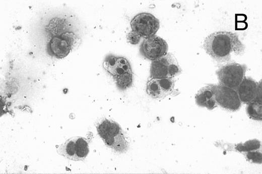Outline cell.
Listing matches in <instances>:
<instances>
[{"instance_id": "6da1fadb", "label": "cell", "mask_w": 262, "mask_h": 174, "mask_svg": "<svg viewBox=\"0 0 262 174\" xmlns=\"http://www.w3.org/2000/svg\"><path fill=\"white\" fill-rule=\"evenodd\" d=\"M203 48L210 57L221 62L228 61L232 55H241L245 51L238 35L226 31L215 32L207 36Z\"/></svg>"}, {"instance_id": "7a4b0ae2", "label": "cell", "mask_w": 262, "mask_h": 174, "mask_svg": "<svg viewBox=\"0 0 262 174\" xmlns=\"http://www.w3.org/2000/svg\"><path fill=\"white\" fill-rule=\"evenodd\" d=\"M66 19H52L46 27L50 37L46 45V51L51 56L62 58L67 56L74 47L77 36Z\"/></svg>"}, {"instance_id": "3957f363", "label": "cell", "mask_w": 262, "mask_h": 174, "mask_svg": "<svg viewBox=\"0 0 262 174\" xmlns=\"http://www.w3.org/2000/svg\"><path fill=\"white\" fill-rule=\"evenodd\" d=\"M97 130L99 135L108 147L119 153L127 151L128 142L118 123L105 119L98 125Z\"/></svg>"}, {"instance_id": "277c9868", "label": "cell", "mask_w": 262, "mask_h": 174, "mask_svg": "<svg viewBox=\"0 0 262 174\" xmlns=\"http://www.w3.org/2000/svg\"><path fill=\"white\" fill-rule=\"evenodd\" d=\"M181 72V69L176 58L171 53L152 61L151 64V78H173Z\"/></svg>"}, {"instance_id": "5b68a950", "label": "cell", "mask_w": 262, "mask_h": 174, "mask_svg": "<svg viewBox=\"0 0 262 174\" xmlns=\"http://www.w3.org/2000/svg\"><path fill=\"white\" fill-rule=\"evenodd\" d=\"M247 67L236 62L227 63L216 71L219 84L236 89L243 78Z\"/></svg>"}, {"instance_id": "8992f818", "label": "cell", "mask_w": 262, "mask_h": 174, "mask_svg": "<svg viewBox=\"0 0 262 174\" xmlns=\"http://www.w3.org/2000/svg\"><path fill=\"white\" fill-rule=\"evenodd\" d=\"M130 25L132 31L146 38L155 35L159 29L160 22L152 14L141 13L134 17Z\"/></svg>"}, {"instance_id": "52a82bcc", "label": "cell", "mask_w": 262, "mask_h": 174, "mask_svg": "<svg viewBox=\"0 0 262 174\" xmlns=\"http://www.w3.org/2000/svg\"><path fill=\"white\" fill-rule=\"evenodd\" d=\"M215 100L222 108L232 112L238 110L241 102L235 89L222 84L214 85Z\"/></svg>"}, {"instance_id": "ba28073f", "label": "cell", "mask_w": 262, "mask_h": 174, "mask_svg": "<svg viewBox=\"0 0 262 174\" xmlns=\"http://www.w3.org/2000/svg\"><path fill=\"white\" fill-rule=\"evenodd\" d=\"M168 50V46L165 40L156 35L145 38L140 48L141 54L152 61L166 55Z\"/></svg>"}, {"instance_id": "9c48e42d", "label": "cell", "mask_w": 262, "mask_h": 174, "mask_svg": "<svg viewBox=\"0 0 262 174\" xmlns=\"http://www.w3.org/2000/svg\"><path fill=\"white\" fill-rule=\"evenodd\" d=\"M103 66L113 77L124 73H133L129 62L123 57L109 55L105 58Z\"/></svg>"}, {"instance_id": "30bf717a", "label": "cell", "mask_w": 262, "mask_h": 174, "mask_svg": "<svg viewBox=\"0 0 262 174\" xmlns=\"http://www.w3.org/2000/svg\"><path fill=\"white\" fill-rule=\"evenodd\" d=\"M258 83L249 77H244L237 88L241 102L248 104L255 97Z\"/></svg>"}, {"instance_id": "8fae6325", "label": "cell", "mask_w": 262, "mask_h": 174, "mask_svg": "<svg viewBox=\"0 0 262 174\" xmlns=\"http://www.w3.org/2000/svg\"><path fill=\"white\" fill-rule=\"evenodd\" d=\"M214 85L209 84L201 88L195 95V100L196 104L202 107H206L209 110H213L217 107V104L215 100Z\"/></svg>"}, {"instance_id": "7c38bea8", "label": "cell", "mask_w": 262, "mask_h": 174, "mask_svg": "<svg viewBox=\"0 0 262 174\" xmlns=\"http://www.w3.org/2000/svg\"><path fill=\"white\" fill-rule=\"evenodd\" d=\"M246 113L252 119L257 121L262 120V102L261 98L255 97L247 104Z\"/></svg>"}, {"instance_id": "4fadbf2b", "label": "cell", "mask_w": 262, "mask_h": 174, "mask_svg": "<svg viewBox=\"0 0 262 174\" xmlns=\"http://www.w3.org/2000/svg\"><path fill=\"white\" fill-rule=\"evenodd\" d=\"M89 152L87 140L82 137H75L76 160H83Z\"/></svg>"}, {"instance_id": "5bb4252c", "label": "cell", "mask_w": 262, "mask_h": 174, "mask_svg": "<svg viewBox=\"0 0 262 174\" xmlns=\"http://www.w3.org/2000/svg\"><path fill=\"white\" fill-rule=\"evenodd\" d=\"M59 154L73 160H76L75 138L68 139L57 149Z\"/></svg>"}, {"instance_id": "9a60e30c", "label": "cell", "mask_w": 262, "mask_h": 174, "mask_svg": "<svg viewBox=\"0 0 262 174\" xmlns=\"http://www.w3.org/2000/svg\"><path fill=\"white\" fill-rule=\"evenodd\" d=\"M146 91L148 95L153 99H164L157 78H150L148 80Z\"/></svg>"}, {"instance_id": "2e32d148", "label": "cell", "mask_w": 262, "mask_h": 174, "mask_svg": "<svg viewBox=\"0 0 262 174\" xmlns=\"http://www.w3.org/2000/svg\"><path fill=\"white\" fill-rule=\"evenodd\" d=\"M133 73H124L113 77L118 89L124 91L130 88L133 82Z\"/></svg>"}, {"instance_id": "e0dca14e", "label": "cell", "mask_w": 262, "mask_h": 174, "mask_svg": "<svg viewBox=\"0 0 262 174\" xmlns=\"http://www.w3.org/2000/svg\"><path fill=\"white\" fill-rule=\"evenodd\" d=\"M158 80L163 98L173 94L175 85L173 78L167 77L158 79Z\"/></svg>"}, {"instance_id": "ac0fdd59", "label": "cell", "mask_w": 262, "mask_h": 174, "mask_svg": "<svg viewBox=\"0 0 262 174\" xmlns=\"http://www.w3.org/2000/svg\"><path fill=\"white\" fill-rule=\"evenodd\" d=\"M260 147V142L256 139H253L247 141L244 143L238 144L235 148L240 152H247L258 150Z\"/></svg>"}, {"instance_id": "d6986e66", "label": "cell", "mask_w": 262, "mask_h": 174, "mask_svg": "<svg viewBox=\"0 0 262 174\" xmlns=\"http://www.w3.org/2000/svg\"><path fill=\"white\" fill-rule=\"evenodd\" d=\"M246 157L249 161L258 164L261 163V152L257 150L246 152Z\"/></svg>"}, {"instance_id": "ffe728a7", "label": "cell", "mask_w": 262, "mask_h": 174, "mask_svg": "<svg viewBox=\"0 0 262 174\" xmlns=\"http://www.w3.org/2000/svg\"><path fill=\"white\" fill-rule=\"evenodd\" d=\"M127 40L132 44H137L142 38L138 34L133 31H131L126 36Z\"/></svg>"}]
</instances>
